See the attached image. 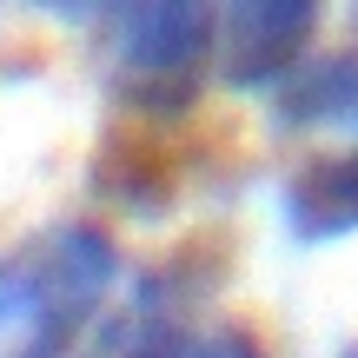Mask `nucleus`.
Segmentation results:
<instances>
[{"label": "nucleus", "instance_id": "nucleus-1", "mask_svg": "<svg viewBox=\"0 0 358 358\" xmlns=\"http://www.w3.org/2000/svg\"><path fill=\"white\" fill-rule=\"evenodd\" d=\"M120 279L100 226H47L0 259V358H66Z\"/></svg>", "mask_w": 358, "mask_h": 358}, {"label": "nucleus", "instance_id": "nucleus-2", "mask_svg": "<svg viewBox=\"0 0 358 358\" xmlns=\"http://www.w3.org/2000/svg\"><path fill=\"white\" fill-rule=\"evenodd\" d=\"M219 0H113V80L133 106L173 113L213 66Z\"/></svg>", "mask_w": 358, "mask_h": 358}, {"label": "nucleus", "instance_id": "nucleus-3", "mask_svg": "<svg viewBox=\"0 0 358 358\" xmlns=\"http://www.w3.org/2000/svg\"><path fill=\"white\" fill-rule=\"evenodd\" d=\"M332 0H219L213 66L232 87H279L306 60Z\"/></svg>", "mask_w": 358, "mask_h": 358}, {"label": "nucleus", "instance_id": "nucleus-4", "mask_svg": "<svg viewBox=\"0 0 358 358\" xmlns=\"http://www.w3.org/2000/svg\"><path fill=\"white\" fill-rule=\"evenodd\" d=\"M285 226L299 239H345L358 232V127L345 133L338 153H312L306 166H292V179L279 186Z\"/></svg>", "mask_w": 358, "mask_h": 358}, {"label": "nucleus", "instance_id": "nucleus-5", "mask_svg": "<svg viewBox=\"0 0 358 358\" xmlns=\"http://www.w3.org/2000/svg\"><path fill=\"white\" fill-rule=\"evenodd\" d=\"M166 358H266L259 338H245L239 325H219V332H199V338H179Z\"/></svg>", "mask_w": 358, "mask_h": 358}, {"label": "nucleus", "instance_id": "nucleus-6", "mask_svg": "<svg viewBox=\"0 0 358 358\" xmlns=\"http://www.w3.org/2000/svg\"><path fill=\"white\" fill-rule=\"evenodd\" d=\"M40 13H53V20H93V13H106L113 0H34Z\"/></svg>", "mask_w": 358, "mask_h": 358}]
</instances>
